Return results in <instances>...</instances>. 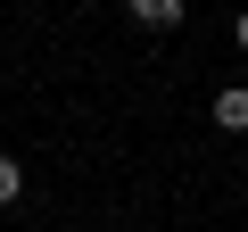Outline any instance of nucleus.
I'll return each instance as SVG.
<instances>
[{"instance_id": "1", "label": "nucleus", "mask_w": 248, "mask_h": 232, "mask_svg": "<svg viewBox=\"0 0 248 232\" xmlns=\"http://www.w3.org/2000/svg\"><path fill=\"white\" fill-rule=\"evenodd\" d=\"M124 9H133L149 33H174V25H182V0H124Z\"/></svg>"}, {"instance_id": "2", "label": "nucleus", "mask_w": 248, "mask_h": 232, "mask_svg": "<svg viewBox=\"0 0 248 232\" xmlns=\"http://www.w3.org/2000/svg\"><path fill=\"white\" fill-rule=\"evenodd\" d=\"M215 125H223V133H248V83L215 91Z\"/></svg>"}, {"instance_id": "3", "label": "nucleus", "mask_w": 248, "mask_h": 232, "mask_svg": "<svg viewBox=\"0 0 248 232\" xmlns=\"http://www.w3.org/2000/svg\"><path fill=\"white\" fill-rule=\"evenodd\" d=\"M17 191H25V166H17V158H0V207H9Z\"/></svg>"}, {"instance_id": "4", "label": "nucleus", "mask_w": 248, "mask_h": 232, "mask_svg": "<svg viewBox=\"0 0 248 232\" xmlns=\"http://www.w3.org/2000/svg\"><path fill=\"white\" fill-rule=\"evenodd\" d=\"M232 42H240V50H248V9H240V25H232Z\"/></svg>"}]
</instances>
